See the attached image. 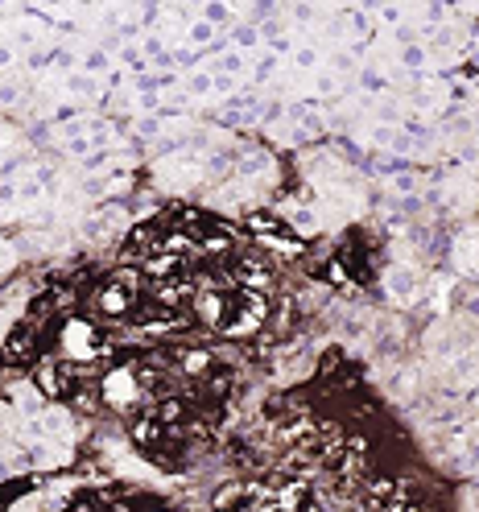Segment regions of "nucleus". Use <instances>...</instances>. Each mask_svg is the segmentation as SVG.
Instances as JSON below:
<instances>
[{"instance_id": "20e7f679", "label": "nucleus", "mask_w": 479, "mask_h": 512, "mask_svg": "<svg viewBox=\"0 0 479 512\" xmlns=\"http://www.w3.org/2000/svg\"><path fill=\"white\" fill-rule=\"evenodd\" d=\"M54 347V327H38V318H25V323L17 331H9V343L5 351H0V360H5L9 368H21V364H38L42 351Z\"/></svg>"}, {"instance_id": "f03ea898", "label": "nucleus", "mask_w": 479, "mask_h": 512, "mask_svg": "<svg viewBox=\"0 0 479 512\" xmlns=\"http://www.w3.org/2000/svg\"><path fill=\"white\" fill-rule=\"evenodd\" d=\"M133 438L157 467H166V471L186 467V438L178 430H170L157 413H141V418L133 422Z\"/></svg>"}, {"instance_id": "7ed1b4c3", "label": "nucleus", "mask_w": 479, "mask_h": 512, "mask_svg": "<svg viewBox=\"0 0 479 512\" xmlns=\"http://www.w3.org/2000/svg\"><path fill=\"white\" fill-rule=\"evenodd\" d=\"M141 306H145L141 273H133V269H116L100 290H95V310L112 318V323H137Z\"/></svg>"}, {"instance_id": "6e6552de", "label": "nucleus", "mask_w": 479, "mask_h": 512, "mask_svg": "<svg viewBox=\"0 0 479 512\" xmlns=\"http://www.w3.org/2000/svg\"><path fill=\"white\" fill-rule=\"evenodd\" d=\"M29 488H34L29 479H13V484H0V512L13 508V504L21 500V492H29Z\"/></svg>"}, {"instance_id": "f257e3e1", "label": "nucleus", "mask_w": 479, "mask_h": 512, "mask_svg": "<svg viewBox=\"0 0 479 512\" xmlns=\"http://www.w3.org/2000/svg\"><path fill=\"white\" fill-rule=\"evenodd\" d=\"M195 302V318L203 327L219 331V335H252L265 327L269 318V302L261 290H240V285H228V290H207Z\"/></svg>"}, {"instance_id": "39448f33", "label": "nucleus", "mask_w": 479, "mask_h": 512, "mask_svg": "<svg viewBox=\"0 0 479 512\" xmlns=\"http://www.w3.org/2000/svg\"><path fill=\"white\" fill-rule=\"evenodd\" d=\"M54 347L67 351L71 364H91L100 351H108V339H104V331H95L91 323H79V318H71V323L54 327Z\"/></svg>"}, {"instance_id": "0eeeda50", "label": "nucleus", "mask_w": 479, "mask_h": 512, "mask_svg": "<svg viewBox=\"0 0 479 512\" xmlns=\"http://www.w3.org/2000/svg\"><path fill=\"white\" fill-rule=\"evenodd\" d=\"M62 512H104V496L100 492H75L67 504H62Z\"/></svg>"}, {"instance_id": "423d86ee", "label": "nucleus", "mask_w": 479, "mask_h": 512, "mask_svg": "<svg viewBox=\"0 0 479 512\" xmlns=\"http://www.w3.org/2000/svg\"><path fill=\"white\" fill-rule=\"evenodd\" d=\"M104 512H166V500L157 492L124 488V492H104Z\"/></svg>"}]
</instances>
